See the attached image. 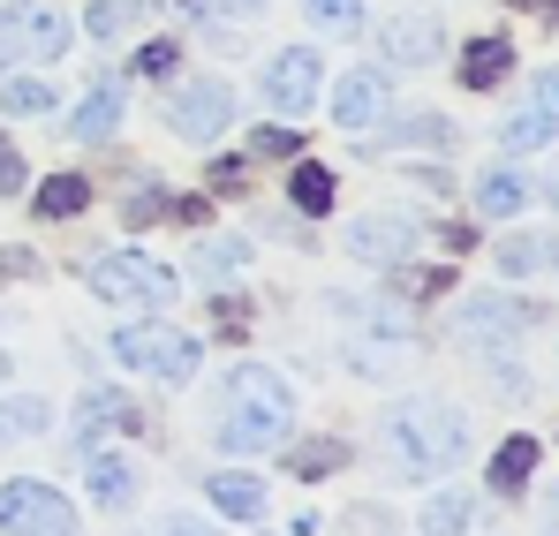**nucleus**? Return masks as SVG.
<instances>
[{"label": "nucleus", "mask_w": 559, "mask_h": 536, "mask_svg": "<svg viewBox=\"0 0 559 536\" xmlns=\"http://www.w3.org/2000/svg\"><path fill=\"white\" fill-rule=\"evenodd\" d=\"M295 431V393L280 385L265 362L227 370V416H219V446L227 453H273Z\"/></svg>", "instance_id": "f03ea898"}, {"label": "nucleus", "mask_w": 559, "mask_h": 536, "mask_svg": "<svg viewBox=\"0 0 559 536\" xmlns=\"http://www.w3.org/2000/svg\"><path fill=\"white\" fill-rule=\"evenodd\" d=\"M341 310V333H348V362L364 378H393V362L416 356V325L393 310V302H364V295H333Z\"/></svg>", "instance_id": "7ed1b4c3"}, {"label": "nucleus", "mask_w": 559, "mask_h": 536, "mask_svg": "<svg viewBox=\"0 0 559 536\" xmlns=\"http://www.w3.org/2000/svg\"><path fill=\"white\" fill-rule=\"evenodd\" d=\"M53 424V408L38 401V393H23V401H0V446H15V439H38Z\"/></svg>", "instance_id": "5701e85b"}, {"label": "nucleus", "mask_w": 559, "mask_h": 536, "mask_svg": "<svg viewBox=\"0 0 559 536\" xmlns=\"http://www.w3.org/2000/svg\"><path fill=\"white\" fill-rule=\"evenodd\" d=\"M454 325H462V341H499V333H522V325H537V310H530L522 295H468Z\"/></svg>", "instance_id": "ddd939ff"}, {"label": "nucleus", "mask_w": 559, "mask_h": 536, "mask_svg": "<svg viewBox=\"0 0 559 536\" xmlns=\"http://www.w3.org/2000/svg\"><path fill=\"white\" fill-rule=\"evenodd\" d=\"M144 536H212L204 522H189V514H167V522H152Z\"/></svg>", "instance_id": "e433bc0d"}, {"label": "nucleus", "mask_w": 559, "mask_h": 536, "mask_svg": "<svg viewBox=\"0 0 559 536\" xmlns=\"http://www.w3.org/2000/svg\"><path fill=\"white\" fill-rule=\"evenodd\" d=\"M121 106H129V91H121V76H106V84L84 91V106H76V144H106L114 129H121Z\"/></svg>", "instance_id": "2eb2a0df"}, {"label": "nucleus", "mask_w": 559, "mask_h": 536, "mask_svg": "<svg viewBox=\"0 0 559 536\" xmlns=\"http://www.w3.org/2000/svg\"><path fill=\"white\" fill-rule=\"evenodd\" d=\"M530 196H537V181L522 175V167H491V175L476 181V212H484V219H514Z\"/></svg>", "instance_id": "a211bd4d"}, {"label": "nucleus", "mask_w": 559, "mask_h": 536, "mask_svg": "<svg viewBox=\"0 0 559 536\" xmlns=\"http://www.w3.org/2000/svg\"><path fill=\"white\" fill-rule=\"evenodd\" d=\"M167 129L189 136V144H219V136L235 129V91L219 84V76L182 84V91H175V106H167Z\"/></svg>", "instance_id": "0eeeda50"}, {"label": "nucleus", "mask_w": 559, "mask_h": 536, "mask_svg": "<svg viewBox=\"0 0 559 536\" xmlns=\"http://www.w3.org/2000/svg\"><path fill=\"white\" fill-rule=\"evenodd\" d=\"M385 98H393L385 69H348V76L333 84V129H356V136H371L378 121H385Z\"/></svg>", "instance_id": "9d476101"}, {"label": "nucleus", "mask_w": 559, "mask_h": 536, "mask_svg": "<svg viewBox=\"0 0 559 536\" xmlns=\"http://www.w3.org/2000/svg\"><path fill=\"white\" fill-rule=\"evenodd\" d=\"M235 8H265V0H235Z\"/></svg>", "instance_id": "a19ab883"}, {"label": "nucleus", "mask_w": 559, "mask_h": 536, "mask_svg": "<svg viewBox=\"0 0 559 536\" xmlns=\"http://www.w3.org/2000/svg\"><path fill=\"white\" fill-rule=\"evenodd\" d=\"M385 453H393L401 476L431 484V476H447V468L468 453V416L454 408V401L416 393V401H401V408L385 416Z\"/></svg>", "instance_id": "f257e3e1"}, {"label": "nucleus", "mask_w": 559, "mask_h": 536, "mask_svg": "<svg viewBox=\"0 0 559 536\" xmlns=\"http://www.w3.org/2000/svg\"><path fill=\"white\" fill-rule=\"evenodd\" d=\"M378 53H385V69H431L447 53V31H439V15H393L378 31Z\"/></svg>", "instance_id": "9b49d317"}, {"label": "nucleus", "mask_w": 559, "mask_h": 536, "mask_svg": "<svg viewBox=\"0 0 559 536\" xmlns=\"http://www.w3.org/2000/svg\"><path fill=\"white\" fill-rule=\"evenodd\" d=\"M318 84H325V61H318L310 46L273 53V69H265V114H280V121L310 114V106H318Z\"/></svg>", "instance_id": "1a4fd4ad"}, {"label": "nucleus", "mask_w": 559, "mask_h": 536, "mask_svg": "<svg viewBox=\"0 0 559 536\" xmlns=\"http://www.w3.org/2000/svg\"><path fill=\"white\" fill-rule=\"evenodd\" d=\"M250 152H258V159H295V152H302V129H273V121H265V129L250 136Z\"/></svg>", "instance_id": "72a5a7b5"}, {"label": "nucleus", "mask_w": 559, "mask_h": 536, "mask_svg": "<svg viewBox=\"0 0 559 536\" xmlns=\"http://www.w3.org/2000/svg\"><path fill=\"white\" fill-rule=\"evenodd\" d=\"M287 196H295V212H333V196H341V181L333 167H318V159H302L295 181H287Z\"/></svg>", "instance_id": "4be33fe9"}, {"label": "nucleus", "mask_w": 559, "mask_h": 536, "mask_svg": "<svg viewBox=\"0 0 559 536\" xmlns=\"http://www.w3.org/2000/svg\"><path fill=\"white\" fill-rule=\"evenodd\" d=\"M401 144H424V152H454V121H439V114H416L408 129H393V152Z\"/></svg>", "instance_id": "bb28decb"}, {"label": "nucleus", "mask_w": 559, "mask_h": 536, "mask_svg": "<svg viewBox=\"0 0 559 536\" xmlns=\"http://www.w3.org/2000/svg\"><path fill=\"white\" fill-rule=\"evenodd\" d=\"M499 144H507V152H545V144H552V114H522V121H507Z\"/></svg>", "instance_id": "c756f323"}, {"label": "nucleus", "mask_w": 559, "mask_h": 536, "mask_svg": "<svg viewBox=\"0 0 559 536\" xmlns=\"http://www.w3.org/2000/svg\"><path fill=\"white\" fill-rule=\"evenodd\" d=\"M23 196H31L38 219H76V212L92 204V181L84 175H53V181H38V189H23Z\"/></svg>", "instance_id": "412c9836"}, {"label": "nucleus", "mask_w": 559, "mask_h": 536, "mask_svg": "<svg viewBox=\"0 0 559 536\" xmlns=\"http://www.w3.org/2000/svg\"><path fill=\"white\" fill-rule=\"evenodd\" d=\"M76 424H84V453H92V439H106V431H144L136 401L114 393V385H92V393L76 401Z\"/></svg>", "instance_id": "4468645a"}, {"label": "nucleus", "mask_w": 559, "mask_h": 536, "mask_svg": "<svg viewBox=\"0 0 559 536\" xmlns=\"http://www.w3.org/2000/svg\"><path fill=\"white\" fill-rule=\"evenodd\" d=\"M545 265H552V242H545V235H507V242H499V272H507V279L545 272Z\"/></svg>", "instance_id": "b1692460"}, {"label": "nucleus", "mask_w": 559, "mask_h": 536, "mask_svg": "<svg viewBox=\"0 0 559 536\" xmlns=\"http://www.w3.org/2000/svg\"><path fill=\"white\" fill-rule=\"evenodd\" d=\"M447 287H454V272H401V295H416V302H431Z\"/></svg>", "instance_id": "f704fd0d"}, {"label": "nucleus", "mask_w": 559, "mask_h": 536, "mask_svg": "<svg viewBox=\"0 0 559 536\" xmlns=\"http://www.w3.org/2000/svg\"><path fill=\"white\" fill-rule=\"evenodd\" d=\"M84 287H92L98 302H175V272L159 265V258H144V250H106L84 265Z\"/></svg>", "instance_id": "39448f33"}, {"label": "nucleus", "mask_w": 559, "mask_h": 536, "mask_svg": "<svg viewBox=\"0 0 559 536\" xmlns=\"http://www.w3.org/2000/svg\"><path fill=\"white\" fill-rule=\"evenodd\" d=\"M23 189H31V167H23V159L8 152V136H0V196H23Z\"/></svg>", "instance_id": "c9c22d12"}, {"label": "nucleus", "mask_w": 559, "mask_h": 536, "mask_svg": "<svg viewBox=\"0 0 559 536\" xmlns=\"http://www.w3.org/2000/svg\"><path fill=\"white\" fill-rule=\"evenodd\" d=\"M8 370H15V362H8V356H0V385H8Z\"/></svg>", "instance_id": "ea45409f"}, {"label": "nucleus", "mask_w": 559, "mask_h": 536, "mask_svg": "<svg viewBox=\"0 0 559 536\" xmlns=\"http://www.w3.org/2000/svg\"><path fill=\"white\" fill-rule=\"evenodd\" d=\"M84 476H92V507H106V514H121L144 484H136V468L129 461H114V453H84Z\"/></svg>", "instance_id": "6ab92c4d"}, {"label": "nucleus", "mask_w": 559, "mask_h": 536, "mask_svg": "<svg viewBox=\"0 0 559 536\" xmlns=\"http://www.w3.org/2000/svg\"><path fill=\"white\" fill-rule=\"evenodd\" d=\"M175 61H182V53H175V38H152V46H144L129 69H136L144 84H159V76H175Z\"/></svg>", "instance_id": "473e14b6"}, {"label": "nucleus", "mask_w": 559, "mask_h": 536, "mask_svg": "<svg viewBox=\"0 0 559 536\" xmlns=\"http://www.w3.org/2000/svg\"><path fill=\"white\" fill-rule=\"evenodd\" d=\"M69 53V23L53 8H0V61H61Z\"/></svg>", "instance_id": "6e6552de"}, {"label": "nucleus", "mask_w": 559, "mask_h": 536, "mask_svg": "<svg viewBox=\"0 0 559 536\" xmlns=\"http://www.w3.org/2000/svg\"><path fill=\"white\" fill-rule=\"evenodd\" d=\"M537 453H545V446H537V431H514L507 446L491 453V491H499V499H514V491L537 476Z\"/></svg>", "instance_id": "aec40b11"}, {"label": "nucleus", "mask_w": 559, "mask_h": 536, "mask_svg": "<svg viewBox=\"0 0 559 536\" xmlns=\"http://www.w3.org/2000/svg\"><path fill=\"white\" fill-rule=\"evenodd\" d=\"M204 491H212V514H227V522H258L265 514V484L250 468H219Z\"/></svg>", "instance_id": "f3484780"}, {"label": "nucleus", "mask_w": 559, "mask_h": 536, "mask_svg": "<svg viewBox=\"0 0 559 536\" xmlns=\"http://www.w3.org/2000/svg\"><path fill=\"white\" fill-rule=\"evenodd\" d=\"M341 461H348V446H341V439H310V446L287 453V468H295V476H333Z\"/></svg>", "instance_id": "cd10ccee"}, {"label": "nucleus", "mask_w": 559, "mask_h": 536, "mask_svg": "<svg viewBox=\"0 0 559 536\" xmlns=\"http://www.w3.org/2000/svg\"><path fill=\"white\" fill-rule=\"evenodd\" d=\"M348 250L371 265H401L416 250V219L408 212H364V219H348Z\"/></svg>", "instance_id": "f8f14e48"}, {"label": "nucleus", "mask_w": 559, "mask_h": 536, "mask_svg": "<svg viewBox=\"0 0 559 536\" xmlns=\"http://www.w3.org/2000/svg\"><path fill=\"white\" fill-rule=\"evenodd\" d=\"M514 76V38H499V31H484V38H468L462 46V84L468 91H491Z\"/></svg>", "instance_id": "dca6fc26"}, {"label": "nucleus", "mask_w": 559, "mask_h": 536, "mask_svg": "<svg viewBox=\"0 0 559 536\" xmlns=\"http://www.w3.org/2000/svg\"><path fill=\"white\" fill-rule=\"evenodd\" d=\"M114 356L129 362V370H152L159 385H182V378H197L204 348L189 341L182 325H167V318H144V325H121V333H114Z\"/></svg>", "instance_id": "20e7f679"}, {"label": "nucleus", "mask_w": 559, "mask_h": 536, "mask_svg": "<svg viewBox=\"0 0 559 536\" xmlns=\"http://www.w3.org/2000/svg\"><path fill=\"white\" fill-rule=\"evenodd\" d=\"M242 265H250V242H242V235H219V242H204V250H197V272H204V279L242 272Z\"/></svg>", "instance_id": "a878e982"}, {"label": "nucleus", "mask_w": 559, "mask_h": 536, "mask_svg": "<svg viewBox=\"0 0 559 536\" xmlns=\"http://www.w3.org/2000/svg\"><path fill=\"white\" fill-rule=\"evenodd\" d=\"M537 8H552V0H537Z\"/></svg>", "instance_id": "79ce46f5"}, {"label": "nucleus", "mask_w": 559, "mask_h": 536, "mask_svg": "<svg viewBox=\"0 0 559 536\" xmlns=\"http://www.w3.org/2000/svg\"><path fill=\"white\" fill-rule=\"evenodd\" d=\"M92 38H129L136 23H144V0H92Z\"/></svg>", "instance_id": "393cba45"}, {"label": "nucleus", "mask_w": 559, "mask_h": 536, "mask_svg": "<svg viewBox=\"0 0 559 536\" xmlns=\"http://www.w3.org/2000/svg\"><path fill=\"white\" fill-rule=\"evenodd\" d=\"M468 522H476V507H468L462 491H454V499H431V507H424V529H431V536H462Z\"/></svg>", "instance_id": "7c9ffc66"}, {"label": "nucleus", "mask_w": 559, "mask_h": 536, "mask_svg": "<svg viewBox=\"0 0 559 536\" xmlns=\"http://www.w3.org/2000/svg\"><path fill=\"white\" fill-rule=\"evenodd\" d=\"M23 272H38L31 250H0V279H23Z\"/></svg>", "instance_id": "4c0bfd02"}, {"label": "nucleus", "mask_w": 559, "mask_h": 536, "mask_svg": "<svg viewBox=\"0 0 559 536\" xmlns=\"http://www.w3.org/2000/svg\"><path fill=\"white\" fill-rule=\"evenodd\" d=\"M310 23L333 31V38H356L364 31V0H310Z\"/></svg>", "instance_id": "c85d7f7f"}, {"label": "nucleus", "mask_w": 559, "mask_h": 536, "mask_svg": "<svg viewBox=\"0 0 559 536\" xmlns=\"http://www.w3.org/2000/svg\"><path fill=\"white\" fill-rule=\"evenodd\" d=\"M0 106H8V114H46L53 91L38 84V76H8V84H0Z\"/></svg>", "instance_id": "2f4dec72"}, {"label": "nucleus", "mask_w": 559, "mask_h": 536, "mask_svg": "<svg viewBox=\"0 0 559 536\" xmlns=\"http://www.w3.org/2000/svg\"><path fill=\"white\" fill-rule=\"evenodd\" d=\"M76 507H69V491H53V484H38V476H15V484H0V536H76Z\"/></svg>", "instance_id": "423d86ee"}, {"label": "nucleus", "mask_w": 559, "mask_h": 536, "mask_svg": "<svg viewBox=\"0 0 559 536\" xmlns=\"http://www.w3.org/2000/svg\"><path fill=\"white\" fill-rule=\"evenodd\" d=\"M212 181H219V189L235 196V189H242V159H219V167H212Z\"/></svg>", "instance_id": "58836bf2"}]
</instances>
